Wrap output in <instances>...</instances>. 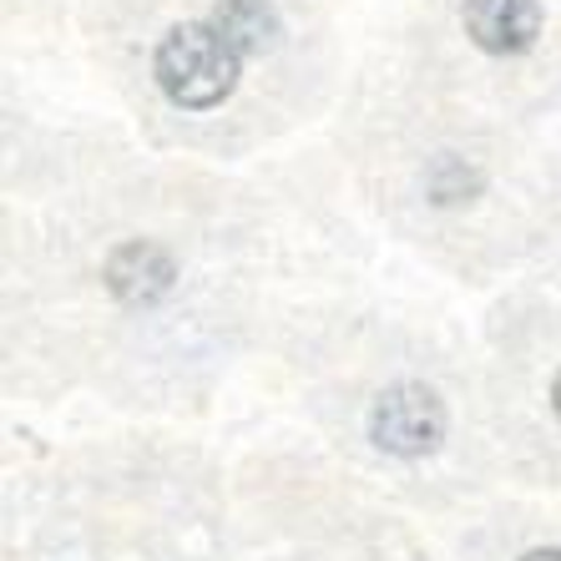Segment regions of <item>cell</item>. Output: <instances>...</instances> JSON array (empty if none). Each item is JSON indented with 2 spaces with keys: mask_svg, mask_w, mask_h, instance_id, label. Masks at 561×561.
<instances>
[{
  "mask_svg": "<svg viewBox=\"0 0 561 561\" xmlns=\"http://www.w3.org/2000/svg\"><path fill=\"white\" fill-rule=\"evenodd\" d=\"M213 26L228 36L238 56H259L268 51L278 41V11L268 0H218V11H213Z\"/></svg>",
  "mask_w": 561,
  "mask_h": 561,
  "instance_id": "obj_5",
  "label": "cell"
},
{
  "mask_svg": "<svg viewBox=\"0 0 561 561\" xmlns=\"http://www.w3.org/2000/svg\"><path fill=\"white\" fill-rule=\"evenodd\" d=\"M369 440L390 456H431L445 440V405L425 385H394L369 405Z\"/></svg>",
  "mask_w": 561,
  "mask_h": 561,
  "instance_id": "obj_2",
  "label": "cell"
},
{
  "mask_svg": "<svg viewBox=\"0 0 561 561\" xmlns=\"http://www.w3.org/2000/svg\"><path fill=\"white\" fill-rule=\"evenodd\" d=\"M102 278L127 309H147V304H157V299H168L172 294L178 268H172L168 249H157V243H147V238H131V243H122V249L106 259Z\"/></svg>",
  "mask_w": 561,
  "mask_h": 561,
  "instance_id": "obj_4",
  "label": "cell"
},
{
  "mask_svg": "<svg viewBox=\"0 0 561 561\" xmlns=\"http://www.w3.org/2000/svg\"><path fill=\"white\" fill-rule=\"evenodd\" d=\"M551 410H557V420H561V375H557V385H551Z\"/></svg>",
  "mask_w": 561,
  "mask_h": 561,
  "instance_id": "obj_7",
  "label": "cell"
},
{
  "mask_svg": "<svg viewBox=\"0 0 561 561\" xmlns=\"http://www.w3.org/2000/svg\"><path fill=\"white\" fill-rule=\"evenodd\" d=\"M522 561H561V547H541V551H526Z\"/></svg>",
  "mask_w": 561,
  "mask_h": 561,
  "instance_id": "obj_6",
  "label": "cell"
},
{
  "mask_svg": "<svg viewBox=\"0 0 561 561\" xmlns=\"http://www.w3.org/2000/svg\"><path fill=\"white\" fill-rule=\"evenodd\" d=\"M460 21L485 56H522L541 36V5L536 0H466Z\"/></svg>",
  "mask_w": 561,
  "mask_h": 561,
  "instance_id": "obj_3",
  "label": "cell"
},
{
  "mask_svg": "<svg viewBox=\"0 0 561 561\" xmlns=\"http://www.w3.org/2000/svg\"><path fill=\"white\" fill-rule=\"evenodd\" d=\"M238 61L243 56L228 46L213 21H187V26H172L162 36L152 56L157 87L172 106H187V112H208V106L228 102L238 87Z\"/></svg>",
  "mask_w": 561,
  "mask_h": 561,
  "instance_id": "obj_1",
  "label": "cell"
}]
</instances>
